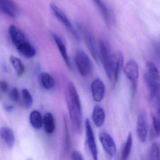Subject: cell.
I'll use <instances>...</instances> for the list:
<instances>
[{"label": "cell", "instance_id": "cell-7", "mask_svg": "<svg viewBox=\"0 0 160 160\" xmlns=\"http://www.w3.org/2000/svg\"><path fill=\"white\" fill-rule=\"evenodd\" d=\"M144 78L149 91L151 101L158 109H160V84L159 81L152 78L147 72L144 74Z\"/></svg>", "mask_w": 160, "mask_h": 160}, {"label": "cell", "instance_id": "cell-19", "mask_svg": "<svg viewBox=\"0 0 160 160\" xmlns=\"http://www.w3.org/2000/svg\"><path fill=\"white\" fill-rule=\"evenodd\" d=\"M39 82L43 88L46 90H51L55 86V80L54 78L46 72L40 74L39 76Z\"/></svg>", "mask_w": 160, "mask_h": 160}, {"label": "cell", "instance_id": "cell-8", "mask_svg": "<svg viewBox=\"0 0 160 160\" xmlns=\"http://www.w3.org/2000/svg\"><path fill=\"white\" fill-rule=\"evenodd\" d=\"M123 62L124 58L122 53L118 51L112 54L111 70L112 81L114 86H116L118 83L121 72L123 68Z\"/></svg>", "mask_w": 160, "mask_h": 160}, {"label": "cell", "instance_id": "cell-13", "mask_svg": "<svg viewBox=\"0 0 160 160\" xmlns=\"http://www.w3.org/2000/svg\"><path fill=\"white\" fill-rule=\"evenodd\" d=\"M0 12L14 18L18 15V9L12 0H0Z\"/></svg>", "mask_w": 160, "mask_h": 160}, {"label": "cell", "instance_id": "cell-18", "mask_svg": "<svg viewBox=\"0 0 160 160\" xmlns=\"http://www.w3.org/2000/svg\"><path fill=\"white\" fill-rule=\"evenodd\" d=\"M105 112L102 107L96 106L93 109L92 119L93 123L97 127H101L105 120Z\"/></svg>", "mask_w": 160, "mask_h": 160}, {"label": "cell", "instance_id": "cell-11", "mask_svg": "<svg viewBox=\"0 0 160 160\" xmlns=\"http://www.w3.org/2000/svg\"><path fill=\"white\" fill-rule=\"evenodd\" d=\"M99 138L106 153L110 157H114L117 152V147L112 137L106 132H103L100 133Z\"/></svg>", "mask_w": 160, "mask_h": 160}, {"label": "cell", "instance_id": "cell-22", "mask_svg": "<svg viewBox=\"0 0 160 160\" xmlns=\"http://www.w3.org/2000/svg\"><path fill=\"white\" fill-rule=\"evenodd\" d=\"M10 61L18 76L19 77H22L25 72V67L22 61L12 55L10 57Z\"/></svg>", "mask_w": 160, "mask_h": 160}, {"label": "cell", "instance_id": "cell-30", "mask_svg": "<svg viewBox=\"0 0 160 160\" xmlns=\"http://www.w3.org/2000/svg\"><path fill=\"white\" fill-rule=\"evenodd\" d=\"M10 98L12 102H17L19 99V93L17 88H13L10 92Z\"/></svg>", "mask_w": 160, "mask_h": 160}, {"label": "cell", "instance_id": "cell-5", "mask_svg": "<svg viewBox=\"0 0 160 160\" xmlns=\"http://www.w3.org/2000/svg\"><path fill=\"white\" fill-rule=\"evenodd\" d=\"M77 26L79 31L81 32L83 36L87 47L89 50L91 54L93 57L95 61L99 64L100 61L99 52L96 47L95 39L93 37V34L83 24L78 23Z\"/></svg>", "mask_w": 160, "mask_h": 160}, {"label": "cell", "instance_id": "cell-29", "mask_svg": "<svg viewBox=\"0 0 160 160\" xmlns=\"http://www.w3.org/2000/svg\"><path fill=\"white\" fill-rule=\"evenodd\" d=\"M152 120L154 133L156 137H159L160 132V110H157L152 114Z\"/></svg>", "mask_w": 160, "mask_h": 160}, {"label": "cell", "instance_id": "cell-2", "mask_svg": "<svg viewBox=\"0 0 160 160\" xmlns=\"http://www.w3.org/2000/svg\"><path fill=\"white\" fill-rule=\"evenodd\" d=\"M98 48L99 58L102 63L107 76L112 81L111 64L112 54L110 44L105 40L100 39L98 42Z\"/></svg>", "mask_w": 160, "mask_h": 160}, {"label": "cell", "instance_id": "cell-32", "mask_svg": "<svg viewBox=\"0 0 160 160\" xmlns=\"http://www.w3.org/2000/svg\"><path fill=\"white\" fill-rule=\"evenodd\" d=\"M9 86L8 83L5 81H0V90L2 92L6 93L8 91Z\"/></svg>", "mask_w": 160, "mask_h": 160}, {"label": "cell", "instance_id": "cell-3", "mask_svg": "<svg viewBox=\"0 0 160 160\" xmlns=\"http://www.w3.org/2000/svg\"><path fill=\"white\" fill-rule=\"evenodd\" d=\"M50 7L55 17L63 25L74 39L77 42H79V34L66 14L54 3H51Z\"/></svg>", "mask_w": 160, "mask_h": 160}, {"label": "cell", "instance_id": "cell-10", "mask_svg": "<svg viewBox=\"0 0 160 160\" xmlns=\"http://www.w3.org/2000/svg\"><path fill=\"white\" fill-rule=\"evenodd\" d=\"M86 140L90 152L94 160H98V150L95 142L93 129L89 120L87 119L85 121Z\"/></svg>", "mask_w": 160, "mask_h": 160}, {"label": "cell", "instance_id": "cell-12", "mask_svg": "<svg viewBox=\"0 0 160 160\" xmlns=\"http://www.w3.org/2000/svg\"><path fill=\"white\" fill-rule=\"evenodd\" d=\"M91 90L93 100L96 102H100L104 97L105 87L102 79L96 78L91 85Z\"/></svg>", "mask_w": 160, "mask_h": 160}, {"label": "cell", "instance_id": "cell-17", "mask_svg": "<svg viewBox=\"0 0 160 160\" xmlns=\"http://www.w3.org/2000/svg\"><path fill=\"white\" fill-rule=\"evenodd\" d=\"M15 48L18 53L26 58H31L36 55V49L28 41Z\"/></svg>", "mask_w": 160, "mask_h": 160}, {"label": "cell", "instance_id": "cell-31", "mask_svg": "<svg viewBox=\"0 0 160 160\" xmlns=\"http://www.w3.org/2000/svg\"><path fill=\"white\" fill-rule=\"evenodd\" d=\"M72 159L74 160H83L84 158L82 154L78 151L74 150L72 152L71 154Z\"/></svg>", "mask_w": 160, "mask_h": 160}, {"label": "cell", "instance_id": "cell-25", "mask_svg": "<svg viewBox=\"0 0 160 160\" xmlns=\"http://www.w3.org/2000/svg\"><path fill=\"white\" fill-rule=\"evenodd\" d=\"M147 69V73L153 79L159 81L160 79V73L158 68L154 62L152 61L147 62L146 63Z\"/></svg>", "mask_w": 160, "mask_h": 160}, {"label": "cell", "instance_id": "cell-33", "mask_svg": "<svg viewBox=\"0 0 160 160\" xmlns=\"http://www.w3.org/2000/svg\"><path fill=\"white\" fill-rule=\"evenodd\" d=\"M4 108L7 112H12L13 110L14 107L13 106L11 105H4Z\"/></svg>", "mask_w": 160, "mask_h": 160}, {"label": "cell", "instance_id": "cell-23", "mask_svg": "<svg viewBox=\"0 0 160 160\" xmlns=\"http://www.w3.org/2000/svg\"><path fill=\"white\" fill-rule=\"evenodd\" d=\"M29 120L32 126L35 129H40L42 126V117L41 112L38 110H33L30 113Z\"/></svg>", "mask_w": 160, "mask_h": 160}, {"label": "cell", "instance_id": "cell-28", "mask_svg": "<svg viewBox=\"0 0 160 160\" xmlns=\"http://www.w3.org/2000/svg\"><path fill=\"white\" fill-rule=\"evenodd\" d=\"M23 104L26 108H29L33 104V98L30 92L27 89H24L22 91Z\"/></svg>", "mask_w": 160, "mask_h": 160}, {"label": "cell", "instance_id": "cell-16", "mask_svg": "<svg viewBox=\"0 0 160 160\" xmlns=\"http://www.w3.org/2000/svg\"><path fill=\"white\" fill-rule=\"evenodd\" d=\"M0 137L6 143L8 148L12 149L15 143V136L12 129L8 127L0 128Z\"/></svg>", "mask_w": 160, "mask_h": 160}, {"label": "cell", "instance_id": "cell-14", "mask_svg": "<svg viewBox=\"0 0 160 160\" xmlns=\"http://www.w3.org/2000/svg\"><path fill=\"white\" fill-rule=\"evenodd\" d=\"M9 33L12 43L15 47L28 41L23 32L14 25H12L10 26Z\"/></svg>", "mask_w": 160, "mask_h": 160}, {"label": "cell", "instance_id": "cell-1", "mask_svg": "<svg viewBox=\"0 0 160 160\" xmlns=\"http://www.w3.org/2000/svg\"><path fill=\"white\" fill-rule=\"evenodd\" d=\"M66 103L73 130L80 133L82 128L81 101L77 90L72 82H69L65 92Z\"/></svg>", "mask_w": 160, "mask_h": 160}, {"label": "cell", "instance_id": "cell-15", "mask_svg": "<svg viewBox=\"0 0 160 160\" xmlns=\"http://www.w3.org/2000/svg\"><path fill=\"white\" fill-rule=\"evenodd\" d=\"M51 35H52V38L55 41V42L56 43V45L58 48V50H59L60 53L65 64L69 69H72L71 61H70V58H69L68 53H67L66 46H65V45L64 44L63 41L62 40L61 38L56 33H52Z\"/></svg>", "mask_w": 160, "mask_h": 160}, {"label": "cell", "instance_id": "cell-26", "mask_svg": "<svg viewBox=\"0 0 160 160\" xmlns=\"http://www.w3.org/2000/svg\"><path fill=\"white\" fill-rule=\"evenodd\" d=\"M150 160H159L160 159V145L158 142L152 144L149 150Z\"/></svg>", "mask_w": 160, "mask_h": 160}, {"label": "cell", "instance_id": "cell-21", "mask_svg": "<svg viewBox=\"0 0 160 160\" xmlns=\"http://www.w3.org/2000/svg\"><path fill=\"white\" fill-rule=\"evenodd\" d=\"M101 12L104 20L107 25L110 24V14L108 8L102 0H92Z\"/></svg>", "mask_w": 160, "mask_h": 160}, {"label": "cell", "instance_id": "cell-27", "mask_svg": "<svg viewBox=\"0 0 160 160\" xmlns=\"http://www.w3.org/2000/svg\"><path fill=\"white\" fill-rule=\"evenodd\" d=\"M64 129V151L65 152H68L71 148V139H70V133H69V128L68 123L66 118H63Z\"/></svg>", "mask_w": 160, "mask_h": 160}, {"label": "cell", "instance_id": "cell-9", "mask_svg": "<svg viewBox=\"0 0 160 160\" xmlns=\"http://www.w3.org/2000/svg\"><path fill=\"white\" fill-rule=\"evenodd\" d=\"M136 132L140 142H145L148 136V122L147 114L145 110H142L138 114L137 122Z\"/></svg>", "mask_w": 160, "mask_h": 160}, {"label": "cell", "instance_id": "cell-24", "mask_svg": "<svg viewBox=\"0 0 160 160\" xmlns=\"http://www.w3.org/2000/svg\"><path fill=\"white\" fill-rule=\"evenodd\" d=\"M132 136L131 132L129 133L126 142L123 146L121 153L122 160H125L130 156L132 146Z\"/></svg>", "mask_w": 160, "mask_h": 160}, {"label": "cell", "instance_id": "cell-6", "mask_svg": "<svg viewBox=\"0 0 160 160\" xmlns=\"http://www.w3.org/2000/svg\"><path fill=\"white\" fill-rule=\"evenodd\" d=\"M124 71L125 75L132 84V97H134L136 93L139 78L138 64L134 60H129L124 67Z\"/></svg>", "mask_w": 160, "mask_h": 160}, {"label": "cell", "instance_id": "cell-20", "mask_svg": "<svg viewBox=\"0 0 160 160\" xmlns=\"http://www.w3.org/2000/svg\"><path fill=\"white\" fill-rule=\"evenodd\" d=\"M45 130L48 133H53L56 129V122L53 114L48 112L45 115L43 119Z\"/></svg>", "mask_w": 160, "mask_h": 160}, {"label": "cell", "instance_id": "cell-4", "mask_svg": "<svg viewBox=\"0 0 160 160\" xmlns=\"http://www.w3.org/2000/svg\"><path fill=\"white\" fill-rule=\"evenodd\" d=\"M75 60L80 75L84 77L89 75L92 71L93 64L88 54L83 50H78L76 53Z\"/></svg>", "mask_w": 160, "mask_h": 160}]
</instances>
